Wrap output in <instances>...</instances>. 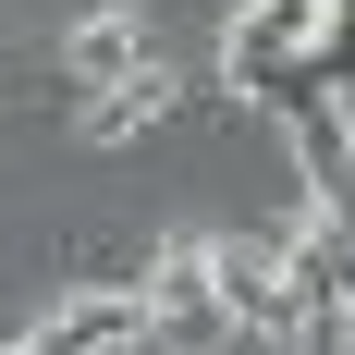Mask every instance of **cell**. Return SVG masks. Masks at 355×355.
Returning a JSON list of instances; mask_svg holds the SVG:
<instances>
[{"instance_id": "cell-1", "label": "cell", "mask_w": 355, "mask_h": 355, "mask_svg": "<svg viewBox=\"0 0 355 355\" xmlns=\"http://www.w3.org/2000/svg\"><path fill=\"white\" fill-rule=\"evenodd\" d=\"M319 37H331V0H245V12H233V73L270 86V73H294Z\"/></svg>"}, {"instance_id": "cell-2", "label": "cell", "mask_w": 355, "mask_h": 355, "mask_svg": "<svg viewBox=\"0 0 355 355\" xmlns=\"http://www.w3.org/2000/svg\"><path fill=\"white\" fill-rule=\"evenodd\" d=\"M62 355H159V343H147L135 319H110V331H86V343H62Z\"/></svg>"}]
</instances>
